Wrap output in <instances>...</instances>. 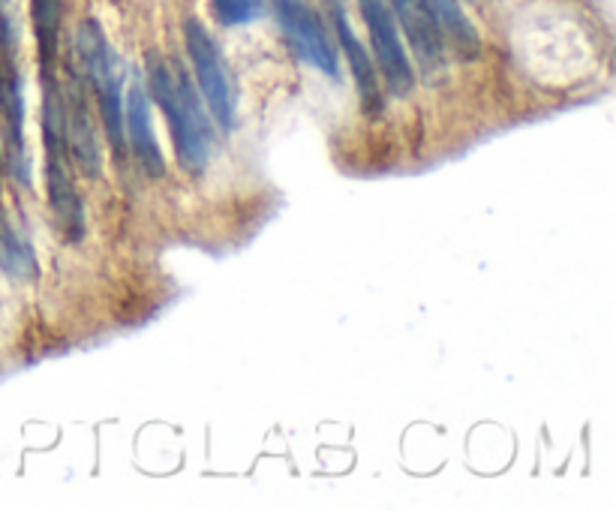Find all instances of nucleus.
<instances>
[{"label": "nucleus", "mask_w": 616, "mask_h": 511, "mask_svg": "<svg viewBox=\"0 0 616 511\" xmlns=\"http://www.w3.org/2000/svg\"><path fill=\"white\" fill-rule=\"evenodd\" d=\"M145 87L159 111L166 115L178 163L193 175L205 171L211 154H214V130H211L205 103L196 94L187 73H175L169 63L151 51Z\"/></svg>", "instance_id": "obj_1"}, {"label": "nucleus", "mask_w": 616, "mask_h": 511, "mask_svg": "<svg viewBox=\"0 0 616 511\" xmlns=\"http://www.w3.org/2000/svg\"><path fill=\"white\" fill-rule=\"evenodd\" d=\"M75 67L85 82L94 85L99 103V118L106 127L115 154H123V70L109 39L94 19H85L75 31Z\"/></svg>", "instance_id": "obj_2"}, {"label": "nucleus", "mask_w": 616, "mask_h": 511, "mask_svg": "<svg viewBox=\"0 0 616 511\" xmlns=\"http://www.w3.org/2000/svg\"><path fill=\"white\" fill-rule=\"evenodd\" d=\"M183 43H187V55L193 61L199 97L211 111V121L217 123L220 133H232V123H235V87H232V79L226 73V63H223L217 43L208 34L205 25L196 22V19L183 22Z\"/></svg>", "instance_id": "obj_3"}, {"label": "nucleus", "mask_w": 616, "mask_h": 511, "mask_svg": "<svg viewBox=\"0 0 616 511\" xmlns=\"http://www.w3.org/2000/svg\"><path fill=\"white\" fill-rule=\"evenodd\" d=\"M358 10L364 15V25L370 34V46H374L376 67L386 75L388 87L398 97H410L415 87V73H412L410 55L403 49L398 22L388 7V0H358Z\"/></svg>", "instance_id": "obj_4"}, {"label": "nucleus", "mask_w": 616, "mask_h": 511, "mask_svg": "<svg viewBox=\"0 0 616 511\" xmlns=\"http://www.w3.org/2000/svg\"><path fill=\"white\" fill-rule=\"evenodd\" d=\"M274 13H277L280 31L286 34L295 55L316 67L319 73L340 79L337 51L328 39V31L313 13V7L307 0H274Z\"/></svg>", "instance_id": "obj_5"}, {"label": "nucleus", "mask_w": 616, "mask_h": 511, "mask_svg": "<svg viewBox=\"0 0 616 511\" xmlns=\"http://www.w3.org/2000/svg\"><path fill=\"white\" fill-rule=\"evenodd\" d=\"M63 94V133H67V151L87 178H97L103 171V147H99L97 127L87 109L85 87L79 82V75H70Z\"/></svg>", "instance_id": "obj_6"}, {"label": "nucleus", "mask_w": 616, "mask_h": 511, "mask_svg": "<svg viewBox=\"0 0 616 511\" xmlns=\"http://www.w3.org/2000/svg\"><path fill=\"white\" fill-rule=\"evenodd\" d=\"M123 139L130 142V151L139 159V166L151 178L166 175V159L159 151L157 135H154V121H151V94H147L145 79L135 73L127 94H123Z\"/></svg>", "instance_id": "obj_7"}, {"label": "nucleus", "mask_w": 616, "mask_h": 511, "mask_svg": "<svg viewBox=\"0 0 616 511\" xmlns=\"http://www.w3.org/2000/svg\"><path fill=\"white\" fill-rule=\"evenodd\" d=\"M391 7H394L400 25L406 31V39H410L418 63L424 67V73L442 70L448 46L442 31H439L434 10H430V3L427 0H391Z\"/></svg>", "instance_id": "obj_8"}, {"label": "nucleus", "mask_w": 616, "mask_h": 511, "mask_svg": "<svg viewBox=\"0 0 616 511\" xmlns=\"http://www.w3.org/2000/svg\"><path fill=\"white\" fill-rule=\"evenodd\" d=\"M46 190L55 226L61 231L63 241H79L85 235V205L75 190L70 163L58 154H46Z\"/></svg>", "instance_id": "obj_9"}, {"label": "nucleus", "mask_w": 616, "mask_h": 511, "mask_svg": "<svg viewBox=\"0 0 616 511\" xmlns=\"http://www.w3.org/2000/svg\"><path fill=\"white\" fill-rule=\"evenodd\" d=\"M334 27H337L340 46L346 51V61L352 67V79L358 85L364 109H367V115H379V109H382V91H379V79H376V63L362 46V39L355 37V31L350 27V19H346L340 3H334Z\"/></svg>", "instance_id": "obj_10"}, {"label": "nucleus", "mask_w": 616, "mask_h": 511, "mask_svg": "<svg viewBox=\"0 0 616 511\" xmlns=\"http://www.w3.org/2000/svg\"><path fill=\"white\" fill-rule=\"evenodd\" d=\"M0 265L22 281H34L39 274L34 247L22 231L15 229V223L7 217L3 207H0Z\"/></svg>", "instance_id": "obj_11"}, {"label": "nucleus", "mask_w": 616, "mask_h": 511, "mask_svg": "<svg viewBox=\"0 0 616 511\" xmlns=\"http://www.w3.org/2000/svg\"><path fill=\"white\" fill-rule=\"evenodd\" d=\"M31 19H34V31H37L43 73H51L55 58H58V46H61L63 0H31Z\"/></svg>", "instance_id": "obj_12"}, {"label": "nucleus", "mask_w": 616, "mask_h": 511, "mask_svg": "<svg viewBox=\"0 0 616 511\" xmlns=\"http://www.w3.org/2000/svg\"><path fill=\"white\" fill-rule=\"evenodd\" d=\"M427 3H430L436 22H439L446 46L458 49L460 55H475L478 51V34H475L472 22L458 7V0H427Z\"/></svg>", "instance_id": "obj_13"}, {"label": "nucleus", "mask_w": 616, "mask_h": 511, "mask_svg": "<svg viewBox=\"0 0 616 511\" xmlns=\"http://www.w3.org/2000/svg\"><path fill=\"white\" fill-rule=\"evenodd\" d=\"M211 10L220 25L241 27L262 15V0H211Z\"/></svg>", "instance_id": "obj_14"}, {"label": "nucleus", "mask_w": 616, "mask_h": 511, "mask_svg": "<svg viewBox=\"0 0 616 511\" xmlns=\"http://www.w3.org/2000/svg\"><path fill=\"white\" fill-rule=\"evenodd\" d=\"M15 49H19V37H15L13 15H10L7 0H0V73L19 70L15 67Z\"/></svg>", "instance_id": "obj_15"}, {"label": "nucleus", "mask_w": 616, "mask_h": 511, "mask_svg": "<svg viewBox=\"0 0 616 511\" xmlns=\"http://www.w3.org/2000/svg\"><path fill=\"white\" fill-rule=\"evenodd\" d=\"M0 175H3V151H0Z\"/></svg>", "instance_id": "obj_16"}]
</instances>
